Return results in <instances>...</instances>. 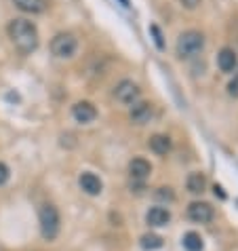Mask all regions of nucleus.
I'll return each instance as SVG.
<instances>
[{"label": "nucleus", "instance_id": "obj_2", "mask_svg": "<svg viewBox=\"0 0 238 251\" xmlns=\"http://www.w3.org/2000/svg\"><path fill=\"white\" fill-rule=\"evenodd\" d=\"M38 222H40V234H43L45 241H55L59 234V228H61V218H59V211L57 207L47 203L40 207L38 211Z\"/></svg>", "mask_w": 238, "mask_h": 251}, {"label": "nucleus", "instance_id": "obj_21", "mask_svg": "<svg viewBox=\"0 0 238 251\" xmlns=\"http://www.w3.org/2000/svg\"><path fill=\"white\" fill-rule=\"evenodd\" d=\"M158 199H169V201H173V192H171V188H160Z\"/></svg>", "mask_w": 238, "mask_h": 251}, {"label": "nucleus", "instance_id": "obj_11", "mask_svg": "<svg viewBox=\"0 0 238 251\" xmlns=\"http://www.w3.org/2000/svg\"><path fill=\"white\" fill-rule=\"evenodd\" d=\"M154 114V110H152V103H133V108H131V121L135 123V125H145V123H150V118Z\"/></svg>", "mask_w": 238, "mask_h": 251}, {"label": "nucleus", "instance_id": "obj_7", "mask_svg": "<svg viewBox=\"0 0 238 251\" xmlns=\"http://www.w3.org/2000/svg\"><path fill=\"white\" fill-rule=\"evenodd\" d=\"M188 218L196 224H209L213 220V207L209 203H192L188 207Z\"/></svg>", "mask_w": 238, "mask_h": 251}, {"label": "nucleus", "instance_id": "obj_6", "mask_svg": "<svg viewBox=\"0 0 238 251\" xmlns=\"http://www.w3.org/2000/svg\"><path fill=\"white\" fill-rule=\"evenodd\" d=\"M72 116H74L76 123L89 125L97 118V110L91 101H78V103H74V108H72Z\"/></svg>", "mask_w": 238, "mask_h": 251}, {"label": "nucleus", "instance_id": "obj_4", "mask_svg": "<svg viewBox=\"0 0 238 251\" xmlns=\"http://www.w3.org/2000/svg\"><path fill=\"white\" fill-rule=\"evenodd\" d=\"M76 49H78V40L70 32H59L57 36L51 40V53L59 59H70L74 57Z\"/></svg>", "mask_w": 238, "mask_h": 251}, {"label": "nucleus", "instance_id": "obj_22", "mask_svg": "<svg viewBox=\"0 0 238 251\" xmlns=\"http://www.w3.org/2000/svg\"><path fill=\"white\" fill-rule=\"evenodd\" d=\"M181 4L186 6V9H196V6L200 4V0H179Z\"/></svg>", "mask_w": 238, "mask_h": 251}, {"label": "nucleus", "instance_id": "obj_3", "mask_svg": "<svg viewBox=\"0 0 238 251\" xmlns=\"http://www.w3.org/2000/svg\"><path fill=\"white\" fill-rule=\"evenodd\" d=\"M202 49H205V36H202L200 32H196V30L184 32L177 38V55L181 59L194 57V55H198Z\"/></svg>", "mask_w": 238, "mask_h": 251}, {"label": "nucleus", "instance_id": "obj_20", "mask_svg": "<svg viewBox=\"0 0 238 251\" xmlns=\"http://www.w3.org/2000/svg\"><path fill=\"white\" fill-rule=\"evenodd\" d=\"M228 93L232 95V97H238V74L234 76L232 80H230V85H228Z\"/></svg>", "mask_w": 238, "mask_h": 251}, {"label": "nucleus", "instance_id": "obj_13", "mask_svg": "<svg viewBox=\"0 0 238 251\" xmlns=\"http://www.w3.org/2000/svg\"><path fill=\"white\" fill-rule=\"evenodd\" d=\"M13 4H15L19 11L32 13V15L45 13V9H47V0H13Z\"/></svg>", "mask_w": 238, "mask_h": 251}, {"label": "nucleus", "instance_id": "obj_19", "mask_svg": "<svg viewBox=\"0 0 238 251\" xmlns=\"http://www.w3.org/2000/svg\"><path fill=\"white\" fill-rule=\"evenodd\" d=\"M150 32L154 34V40H156V47H158V49H165V43H163V34H160L158 25H150Z\"/></svg>", "mask_w": 238, "mask_h": 251}, {"label": "nucleus", "instance_id": "obj_17", "mask_svg": "<svg viewBox=\"0 0 238 251\" xmlns=\"http://www.w3.org/2000/svg\"><path fill=\"white\" fill-rule=\"evenodd\" d=\"M142 247L145 251H154V249H160L163 247V239L158 234H143L142 236Z\"/></svg>", "mask_w": 238, "mask_h": 251}, {"label": "nucleus", "instance_id": "obj_5", "mask_svg": "<svg viewBox=\"0 0 238 251\" xmlns=\"http://www.w3.org/2000/svg\"><path fill=\"white\" fill-rule=\"evenodd\" d=\"M139 95H142V91H139V87H137L133 80H120V82H118V85L114 87V97H116V101L124 103V106H133V103L139 100Z\"/></svg>", "mask_w": 238, "mask_h": 251}, {"label": "nucleus", "instance_id": "obj_24", "mask_svg": "<svg viewBox=\"0 0 238 251\" xmlns=\"http://www.w3.org/2000/svg\"><path fill=\"white\" fill-rule=\"evenodd\" d=\"M120 2H122L124 6H129V0H120Z\"/></svg>", "mask_w": 238, "mask_h": 251}, {"label": "nucleus", "instance_id": "obj_10", "mask_svg": "<svg viewBox=\"0 0 238 251\" xmlns=\"http://www.w3.org/2000/svg\"><path fill=\"white\" fill-rule=\"evenodd\" d=\"M217 66H219L221 72H234L238 66V55L234 49H221L219 55H217Z\"/></svg>", "mask_w": 238, "mask_h": 251}, {"label": "nucleus", "instance_id": "obj_15", "mask_svg": "<svg viewBox=\"0 0 238 251\" xmlns=\"http://www.w3.org/2000/svg\"><path fill=\"white\" fill-rule=\"evenodd\" d=\"M150 150L156 152L158 156H165L171 150V139L167 135H154L150 137Z\"/></svg>", "mask_w": 238, "mask_h": 251}, {"label": "nucleus", "instance_id": "obj_8", "mask_svg": "<svg viewBox=\"0 0 238 251\" xmlns=\"http://www.w3.org/2000/svg\"><path fill=\"white\" fill-rule=\"evenodd\" d=\"M129 173L135 182H143V179L152 173V165L145 158H133L129 163Z\"/></svg>", "mask_w": 238, "mask_h": 251}, {"label": "nucleus", "instance_id": "obj_9", "mask_svg": "<svg viewBox=\"0 0 238 251\" xmlns=\"http://www.w3.org/2000/svg\"><path fill=\"white\" fill-rule=\"evenodd\" d=\"M78 184H80V188L85 190L87 194H91V197H97V194H101V190H103V184H101V179L95 176V173H82L80 176V179H78Z\"/></svg>", "mask_w": 238, "mask_h": 251}, {"label": "nucleus", "instance_id": "obj_16", "mask_svg": "<svg viewBox=\"0 0 238 251\" xmlns=\"http://www.w3.org/2000/svg\"><path fill=\"white\" fill-rule=\"evenodd\" d=\"M184 247L188 251H202L205 243H202L198 232H188V234H184Z\"/></svg>", "mask_w": 238, "mask_h": 251}, {"label": "nucleus", "instance_id": "obj_1", "mask_svg": "<svg viewBox=\"0 0 238 251\" xmlns=\"http://www.w3.org/2000/svg\"><path fill=\"white\" fill-rule=\"evenodd\" d=\"M6 32H9L11 43L15 45L19 53L32 55L38 49V30L30 19H24V17L13 19L9 27H6Z\"/></svg>", "mask_w": 238, "mask_h": 251}, {"label": "nucleus", "instance_id": "obj_18", "mask_svg": "<svg viewBox=\"0 0 238 251\" xmlns=\"http://www.w3.org/2000/svg\"><path fill=\"white\" fill-rule=\"evenodd\" d=\"M9 176H11V171H9V167H6L2 160H0V186H4L6 182H9Z\"/></svg>", "mask_w": 238, "mask_h": 251}, {"label": "nucleus", "instance_id": "obj_14", "mask_svg": "<svg viewBox=\"0 0 238 251\" xmlns=\"http://www.w3.org/2000/svg\"><path fill=\"white\" fill-rule=\"evenodd\" d=\"M186 186L192 194H202L207 188V177L202 176V173H190L186 179Z\"/></svg>", "mask_w": 238, "mask_h": 251}, {"label": "nucleus", "instance_id": "obj_12", "mask_svg": "<svg viewBox=\"0 0 238 251\" xmlns=\"http://www.w3.org/2000/svg\"><path fill=\"white\" fill-rule=\"evenodd\" d=\"M145 222H148L150 226H167L171 222V213L169 209L165 207H152L148 213H145Z\"/></svg>", "mask_w": 238, "mask_h": 251}, {"label": "nucleus", "instance_id": "obj_23", "mask_svg": "<svg viewBox=\"0 0 238 251\" xmlns=\"http://www.w3.org/2000/svg\"><path fill=\"white\" fill-rule=\"evenodd\" d=\"M215 194H219V199H226V194H223L221 186H215Z\"/></svg>", "mask_w": 238, "mask_h": 251}]
</instances>
